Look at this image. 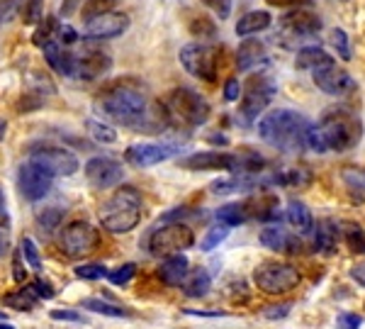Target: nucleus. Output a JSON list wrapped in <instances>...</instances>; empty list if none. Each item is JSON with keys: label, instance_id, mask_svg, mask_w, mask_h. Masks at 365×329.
I'll list each match as a JSON object with an SVG mask.
<instances>
[{"label": "nucleus", "instance_id": "f257e3e1", "mask_svg": "<svg viewBox=\"0 0 365 329\" xmlns=\"http://www.w3.org/2000/svg\"><path fill=\"white\" fill-rule=\"evenodd\" d=\"M363 139V122L349 108H329L319 117V122L309 125L304 134V149L317 154L327 151H349Z\"/></svg>", "mask_w": 365, "mask_h": 329}, {"label": "nucleus", "instance_id": "f03ea898", "mask_svg": "<svg viewBox=\"0 0 365 329\" xmlns=\"http://www.w3.org/2000/svg\"><path fill=\"white\" fill-rule=\"evenodd\" d=\"M96 108L108 117V120H113L115 125H122V127H137V129L149 127V120L156 117V115H151L146 96L134 83H129V81H125V83L120 81V83L105 88L98 96Z\"/></svg>", "mask_w": 365, "mask_h": 329}, {"label": "nucleus", "instance_id": "7ed1b4c3", "mask_svg": "<svg viewBox=\"0 0 365 329\" xmlns=\"http://www.w3.org/2000/svg\"><path fill=\"white\" fill-rule=\"evenodd\" d=\"M309 125L312 122L302 113L280 108L261 117V122H258V137L273 146V149L292 154V151L304 149V134H307Z\"/></svg>", "mask_w": 365, "mask_h": 329}, {"label": "nucleus", "instance_id": "20e7f679", "mask_svg": "<svg viewBox=\"0 0 365 329\" xmlns=\"http://www.w3.org/2000/svg\"><path fill=\"white\" fill-rule=\"evenodd\" d=\"M141 193L132 186H122L100 205V225L113 234H127L141 222Z\"/></svg>", "mask_w": 365, "mask_h": 329}, {"label": "nucleus", "instance_id": "39448f33", "mask_svg": "<svg viewBox=\"0 0 365 329\" xmlns=\"http://www.w3.org/2000/svg\"><path fill=\"white\" fill-rule=\"evenodd\" d=\"M163 110H166L168 120L185 127H200L210 117V103L197 91H192V88H175V91H170Z\"/></svg>", "mask_w": 365, "mask_h": 329}, {"label": "nucleus", "instance_id": "423d86ee", "mask_svg": "<svg viewBox=\"0 0 365 329\" xmlns=\"http://www.w3.org/2000/svg\"><path fill=\"white\" fill-rule=\"evenodd\" d=\"M275 91H278V86L270 76H251L246 88H241V103L237 115L241 125L251 127L258 120V115H263V110L270 105Z\"/></svg>", "mask_w": 365, "mask_h": 329}, {"label": "nucleus", "instance_id": "0eeeda50", "mask_svg": "<svg viewBox=\"0 0 365 329\" xmlns=\"http://www.w3.org/2000/svg\"><path fill=\"white\" fill-rule=\"evenodd\" d=\"M299 280L302 275H299L297 266L282 261H266L253 271V283L266 295H287L299 285Z\"/></svg>", "mask_w": 365, "mask_h": 329}, {"label": "nucleus", "instance_id": "6e6552de", "mask_svg": "<svg viewBox=\"0 0 365 329\" xmlns=\"http://www.w3.org/2000/svg\"><path fill=\"white\" fill-rule=\"evenodd\" d=\"M195 244V232L182 222H163L151 232L149 242V254L151 256H170V254H180V251L190 249Z\"/></svg>", "mask_w": 365, "mask_h": 329}, {"label": "nucleus", "instance_id": "1a4fd4ad", "mask_svg": "<svg viewBox=\"0 0 365 329\" xmlns=\"http://www.w3.org/2000/svg\"><path fill=\"white\" fill-rule=\"evenodd\" d=\"M322 29V17L312 10L304 8H295L292 13L282 15L278 20V39L285 46H292L297 42H304V39L319 34Z\"/></svg>", "mask_w": 365, "mask_h": 329}, {"label": "nucleus", "instance_id": "9d476101", "mask_svg": "<svg viewBox=\"0 0 365 329\" xmlns=\"http://www.w3.org/2000/svg\"><path fill=\"white\" fill-rule=\"evenodd\" d=\"M61 251L71 258H83L88 254L98 249L100 244V232L91 222L86 220H76V222H68L66 227L61 229Z\"/></svg>", "mask_w": 365, "mask_h": 329}, {"label": "nucleus", "instance_id": "9b49d317", "mask_svg": "<svg viewBox=\"0 0 365 329\" xmlns=\"http://www.w3.org/2000/svg\"><path fill=\"white\" fill-rule=\"evenodd\" d=\"M312 81H314V86L319 88L322 93L334 96V98H344V96L356 93V81H353V76L346 71V69H341L339 64L334 61V56L312 69Z\"/></svg>", "mask_w": 365, "mask_h": 329}, {"label": "nucleus", "instance_id": "f8f14e48", "mask_svg": "<svg viewBox=\"0 0 365 329\" xmlns=\"http://www.w3.org/2000/svg\"><path fill=\"white\" fill-rule=\"evenodd\" d=\"M180 64L190 76L202 81L217 79V66H220V51L215 46L190 42L180 49Z\"/></svg>", "mask_w": 365, "mask_h": 329}, {"label": "nucleus", "instance_id": "ddd939ff", "mask_svg": "<svg viewBox=\"0 0 365 329\" xmlns=\"http://www.w3.org/2000/svg\"><path fill=\"white\" fill-rule=\"evenodd\" d=\"M51 186H54V176L46 171L44 166H39L37 161L29 158L27 163L20 166V173H17V188H20L22 198L25 201H42V198L49 196Z\"/></svg>", "mask_w": 365, "mask_h": 329}, {"label": "nucleus", "instance_id": "4468645a", "mask_svg": "<svg viewBox=\"0 0 365 329\" xmlns=\"http://www.w3.org/2000/svg\"><path fill=\"white\" fill-rule=\"evenodd\" d=\"M32 161H37L39 166H44L51 176H73L78 171V158H76L73 151L63 149V146H54V144H44L32 149L29 154Z\"/></svg>", "mask_w": 365, "mask_h": 329}, {"label": "nucleus", "instance_id": "2eb2a0df", "mask_svg": "<svg viewBox=\"0 0 365 329\" xmlns=\"http://www.w3.org/2000/svg\"><path fill=\"white\" fill-rule=\"evenodd\" d=\"M182 168L190 171H239V154H225V151H197L180 161Z\"/></svg>", "mask_w": 365, "mask_h": 329}, {"label": "nucleus", "instance_id": "dca6fc26", "mask_svg": "<svg viewBox=\"0 0 365 329\" xmlns=\"http://www.w3.org/2000/svg\"><path fill=\"white\" fill-rule=\"evenodd\" d=\"M122 176H125V168H122L120 161L110 156H93L91 161L86 163V178L93 188H113L117 183H122Z\"/></svg>", "mask_w": 365, "mask_h": 329}, {"label": "nucleus", "instance_id": "f3484780", "mask_svg": "<svg viewBox=\"0 0 365 329\" xmlns=\"http://www.w3.org/2000/svg\"><path fill=\"white\" fill-rule=\"evenodd\" d=\"M127 29H129V17L125 13H113V10L86 20L88 39H115V37H122Z\"/></svg>", "mask_w": 365, "mask_h": 329}, {"label": "nucleus", "instance_id": "a211bd4d", "mask_svg": "<svg viewBox=\"0 0 365 329\" xmlns=\"http://www.w3.org/2000/svg\"><path fill=\"white\" fill-rule=\"evenodd\" d=\"M175 151H178V146L173 144H132L125 151V161L134 168H149L166 161Z\"/></svg>", "mask_w": 365, "mask_h": 329}, {"label": "nucleus", "instance_id": "6ab92c4d", "mask_svg": "<svg viewBox=\"0 0 365 329\" xmlns=\"http://www.w3.org/2000/svg\"><path fill=\"white\" fill-rule=\"evenodd\" d=\"M113 69V59L105 51L98 49H86L83 54H73V76L71 79H83V81H93L100 79Z\"/></svg>", "mask_w": 365, "mask_h": 329}, {"label": "nucleus", "instance_id": "aec40b11", "mask_svg": "<svg viewBox=\"0 0 365 329\" xmlns=\"http://www.w3.org/2000/svg\"><path fill=\"white\" fill-rule=\"evenodd\" d=\"M261 244L270 251H278V254H302L304 244L297 234L285 232L282 227H266L261 232Z\"/></svg>", "mask_w": 365, "mask_h": 329}, {"label": "nucleus", "instance_id": "412c9836", "mask_svg": "<svg viewBox=\"0 0 365 329\" xmlns=\"http://www.w3.org/2000/svg\"><path fill=\"white\" fill-rule=\"evenodd\" d=\"M187 271H190V261H187V256L180 251V254L166 256V261L158 266V278L170 288H178L182 280H185Z\"/></svg>", "mask_w": 365, "mask_h": 329}, {"label": "nucleus", "instance_id": "4be33fe9", "mask_svg": "<svg viewBox=\"0 0 365 329\" xmlns=\"http://www.w3.org/2000/svg\"><path fill=\"white\" fill-rule=\"evenodd\" d=\"M263 61H266V46H263V42L246 37L237 49V69L239 71H251V69H256Z\"/></svg>", "mask_w": 365, "mask_h": 329}, {"label": "nucleus", "instance_id": "5701e85b", "mask_svg": "<svg viewBox=\"0 0 365 329\" xmlns=\"http://www.w3.org/2000/svg\"><path fill=\"white\" fill-rule=\"evenodd\" d=\"M314 232V251L319 254H334L336 251V244H339V227L334 220H319L317 227H312Z\"/></svg>", "mask_w": 365, "mask_h": 329}, {"label": "nucleus", "instance_id": "b1692460", "mask_svg": "<svg viewBox=\"0 0 365 329\" xmlns=\"http://www.w3.org/2000/svg\"><path fill=\"white\" fill-rule=\"evenodd\" d=\"M42 51H44L46 64H49V66L54 69L58 76H66V79L73 76V54L63 51L61 46H58V42L49 39V42L42 46Z\"/></svg>", "mask_w": 365, "mask_h": 329}, {"label": "nucleus", "instance_id": "393cba45", "mask_svg": "<svg viewBox=\"0 0 365 329\" xmlns=\"http://www.w3.org/2000/svg\"><path fill=\"white\" fill-rule=\"evenodd\" d=\"M285 220L290 222V227H295V232L299 234H309L312 227H314V217H312L309 208L302 201H295V198L287 203Z\"/></svg>", "mask_w": 365, "mask_h": 329}, {"label": "nucleus", "instance_id": "a878e982", "mask_svg": "<svg viewBox=\"0 0 365 329\" xmlns=\"http://www.w3.org/2000/svg\"><path fill=\"white\" fill-rule=\"evenodd\" d=\"M273 25V17L266 10H251L244 17H239L237 22V34L239 37H251V34H258L263 29H268Z\"/></svg>", "mask_w": 365, "mask_h": 329}, {"label": "nucleus", "instance_id": "bb28decb", "mask_svg": "<svg viewBox=\"0 0 365 329\" xmlns=\"http://www.w3.org/2000/svg\"><path fill=\"white\" fill-rule=\"evenodd\" d=\"M246 210H249V217H256L261 222H270L278 220L280 210H278V198L275 196H258L253 201L246 203Z\"/></svg>", "mask_w": 365, "mask_h": 329}, {"label": "nucleus", "instance_id": "cd10ccee", "mask_svg": "<svg viewBox=\"0 0 365 329\" xmlns=\"http://www.w3.org/2000/svg\"><path fill=\"white\" fill-rule=\"evenodd\" d=\"M182 293H185L187 298H205L210 293V273L205 271V268H197V271H187L185 280H182Z\"/></svg>", "mask_w": 365, "mask_h": 329}, {"label": "nucleus", "instance_id": "c85d7f7f", "mask_svg": "<svg viewBox=\"0 0 365 329\" xmlns=\"http://www.w3.org/2000/svg\"><path fill=\"white\" fill-rule=\"evenodd\" d=\"M249 220V210H246V203H229V205H222L217 210V222L220 225H227V227H239Z\"/></svg>", "mask_w": 365, "mask_h": 329}, {"label": "nucleus", "instance_id": "c756f323", "mask_svg": "<svg viewBox=\"0 0 365 329\" xmlns=\"http://www.w3.org/2000/svg\"><path fill=\"white\" fill-rule=\"evenodd\" d=\"M327 59H331V56H329L322 46H304V49L297 51L295 66L299 69V71H312V69L319 66V64H324Z\"/></svg>", "mask_w": 365, "mask_h": 329}, {"label": "nucleus", "instance_id": "7c9ffc66", "mask_svg": "<svg viewBox=\"0 0 365 329\" xmlns=\"http://www.w3.org/2000/svg\"><path fill=\"white\" fill-rule=\"evenodd\" d=\"M83 308L91 310V313L105 315V317H129V315H132L127 308H122V305H115V303H110V300H103V298H86Z\"/></svg>", "mask_w": 365, "mask_h": 329}, {"label": "nucleus", "instance_id": "2f4dec72", "mask_svg": "<svg viewBox=\"0 0 365 329\" xmlns=\"http://www.w3.org/2000/svg\"><path fill=\"white\" fill-rule=\"evenodd\" d=\"M3 303L8 305V308H15V310H32L34 305L39 303V298L34 295V290L29 285L20 288V290L15 293H8V295L3 298Z\"/></svg>", "mask_w": 365, "mask_h": 329}, {"label": "nucleus", "instance_id": "473e14b6", "mask_svg": "<svg viewBox=\"0 0 365 329\" xmlns=\"http://www.w3.org/2000/svg\"><path fill=\"white\" fill-rule=\"evenodd\" d=\"M344 239L346 244H349V249L353 254H365V232L361 225H356V222H346L344 225Z\"/></svg>", "mask_w": 365, "mask_h": 329}, {"label": "nucleus", "instance_id": "72a5a7b5", "mask_svg": "<svg viewBox=\"0 0 365 329\" xmlns=\"http://www.w3.org/2000/svg\"><path fill=\"white\" fill-rule=\"evenodd\" d=\"M86 129L88 134H91L93 139H96L98 144H115L117 142V132L110 125H105V122L100 120H88L86 122Z\"/></svg>", "mask_w": 365, "mask_h": 329}, {"label": "nucleus", "instance_id": "f704fd0d", "mask_svg": "<svg viewBox=\"0 0 365 329\" xmlns=\"http://www.w3.org/2000/svg\"><path fill=\"white\" fill-rule=\"evenodd\" d=\"M329 42L336 49V56H341L344 61H351V44H349V34L341 27H334L331 34H329Z\"/></svg>", "mask_w": 365, "mask_h": 329}, {"label": "nucleus", "instance_id": "c9c22d12", "mask_svg": "<svg viewBox=\"0 0 365 329\" xmlns=\"http://www.w3.org/2000/svg\"><path fill=\"white\" fill-rule=\"evenodd\" d=\"M229 229L232 227H227V225H217V227H212L207 234H205V239L200 242V249L202 251H212V249H217L225 239L229 237Z\"/></svg>", "mask_w": 365, "mask_h": 329}, {"label": "nucleus", "instance_id": "e433bc0d", "mask_svg": "<svg viewBox=\"0 0 365 329\" xmlns=\"http://www.w3.org/2000/svg\"><path fill=\"white\" fill-rule=\"evenodd\" d=\"M190 34L192 37H200V39H212L217 34V25L210 20V17L200 15L190 22Z\"/></svg>", "mask_w": 365, "mask_h": 329}, {"label": "nucleus", "instance_id": "4c0bfd02", "mask_svg": "<svg viewBox=\"0 0 365 329\" xmlns=\"http://www.w3.org/2000/svg\"><path fill=\"white\" fill-rule=\"evenodd\" d=\"M20 256H25L27 266H32L34 271H39V268H42V258H39V249H37V244H34L29 237H22V242H20Z\"/></svg>", "mask_w": 365, "mask_h": 329}, {"label": "nucleus", "instance_id": "58836bf2", "mask_svg": "<svg viewBox=\"0 0 365 329\" xmlns=\"http://www.w3.org/2000/svg\"><path fill=\"white\" fill-rule=\"evenodd\" d=\"M115 0H86L83 5H81V15H83V20H91V17H98L103 13H108V10H113Z\"/></svg>", "mask_w": 365, "mask_h": 329}, {"label": "nucleus", "instance_id": "ea45409f", "mask_svg": "<svg viewBox=\"0 0 365 329\" xmlns=\"http://www.w3.org/2000/svg\"><path fill=\"white\" fill-rule=\"evenodd\" d=\"M61 220H63V210L61 208H46V210H42V213L37 215L39 227L46 229V232H54V229L61 225Z\"/></svg>", "mask_w": 365, "mask_h": 329}, {"label": "nucleus", "instance_id": "a19ab883", "mask_svg": "<svg viewBox=\"0 0 365 329\" xmlns=\"http://www.w3.org/2000/svg\"><path fill=\"white\" fill-rule=\"evenodd\" d=\"M42 17H44L42 0H25V5H22V22L25 25H37V22H42Z\"/></svg>", "mask_w": 365, "mask_h": 329}, {"label": "nucleus", "instance_id": "79ce46f5", "mask_svg": "<svg viewBox=\"0 0 365 329\" xmlns=\"http://www.w3.org/2000/svg\"><path fill=\"white\" fill-rule=\"evenodd\" d=\"M76 275L83 280H100L108 278V268L103 263H83V266H76Z\"/></svg>", "mask_w": 365, "mask_h": 329}, {"label": "nucleus", "instance_id": "37998d69", "mask_svg": "<svg viewBox=\"0 0 365 329\" xmlns=\"http://www.w3.org/2000/svg\"><path fill=\"white\" fill-rule=\"evenodd\" d=\"M134 273H137V266L134 263H125V266L115 268V271H108V280L113 285H127L134 278Z\"/></svg>", "mask_w": 365, "mask_h": 329}, {"label": "nucleus", "instance_id": "c03bdc74", "mask_svg": "<svg viewBox=\"0 0 365 329\" xmlns=\"http://www.w3.org/2000/svg\"><path fill=\"white\" fill-rule=\"evenodd\" d=\"M344 183L351 188V191H358V193H365V171L363 168H346L341 173Z\"/></svg>", "mask_w": 365, "mask_h": 329}, {"label": "nucleus", "instance_id": "a18cd8bd", "mask_svg": "<svg viewBox=\"0 0 365 329\" xmlns=\"http://www.w3.org/2000/svg\"><path fill=\"white\" fill-rule=\"evenodd\" d=\"M200 3L207 5L220 20H227V17L232 15V0H200Z\"/></svg>", "mask_w": 365, "mask_h": 329}, {"label": "nucleus", "instance_id": "49530a36", "mask_svg": "<svg viewBox=\"0 0 365 329\" xmlns=\"http://www.w3.org/2000/svg\"><path fill=\"white\" fill-rule=\"evenodd\" d=\"M56 42H61V44H73L76 39H78V32H76L73 27L68 25V22H56Z\"/></svg>", "mask_w": 365, "mask_h": 329}, {"label": "nucleus", "instance_id": "de8ad7c7", "mask_svg": "<svg viewBox=\"0 0 365 329\" xmlns=\"http://www.w3.org/2000/svg\"><path fill=\"white\" fill-rule=\"evenodd\" d=\"M54 27H56L54 20H46L44 25H39L37 32H34V44L44 46L46 42H49V39H54Z\"/></svg>", "mask_w": 365, "mask_h": 329}, {"label": "nucleus", "instance_id": "09e8293b", "mask_svg": "<svg viewBox=\"0 0 365 329\" xmlns=\"http://www.w3.org/2000/svg\"><path fill=\"white\" fill-rule=\"evenodd\" d=\"M363 317L356 313H341L336 317V329H361Z\"/></svg>", "mask_w": 365, "mask_h": 329}, {"label": "nucleus", "instance_id": "8fccbe9b", "mask_svg": "<svg viewBox=\"0 0 365 329\" xmlns=\"http://www.w3.org/2000/svg\"><path fill=\"white\" fill-rule=\"evenodd\" d=\"M29 288H32L34 290V295L39 298V300H49V298H54V288H51L49 283H46V280H42V278H34L32 283H29Z\"/></svg>", "mask_w": 365, "mask_h": 329}, {"label": "nucleus", "instance_id": "3c124183", "mask_svg": "<svg viewBox=\"0 0 365 329\" xmlns=\"http://www.w3.org/2000/svg\"><path fill=\"white\" fill-rule=\"evenodd\" d=\"M292 310V303H280L275 305V308H266L263 310V315L268 317V320H282V317H287Z\"/></svg>", "mask_w": 365, "mask_h": 329}, {"label": "nucleus", "instance_id": "603ef678", "mask_svg": "<svg viewBox=\"0 0 365 329\" xmlns=\"http://www.w3.org/2000/svg\"><path fill=\"white\" fill-rule=\"evenodd\" d=\"M225 98L229 103H237L239 98H241V83H239V79H229L227 83H225Z\"/></svg>", "mask_w": 365, "mask_h": 329}, {"label": "nucleus", "instance_id": "864d4df0", "mask_svg": "<svg viewBox=\"0 0 365 329\" xmlns=\"http://www.w3.org/2000/svg\"><path fill=\"white\" fill-rule=\"evenodd\" d=\"M266 3L270 5V8H307V5H312V0H266Z\"/></svg>", "mask_w": 365, "mask_h": 329}, {"label": "nucleus", "instance_id": "5fc2aeb1", "mask_svg": "<svg viewBox=\"0 0 365 329\" xmlns=\"http://www.w3.org/2000/svg\"><path fill=\"white\" fill-rule=\"evenodd\" d=\"M13 278L17 280V283H25V280H27V271H25V266H22L20 254L13 256Z\"/></svg>", "mask_w": 365, "mask_h": 329}, {"label": "nucleus", "instance_id": "6e6d98bb", "mask_svg": "<svg viewBox=\"0 0 365 329\" xmlns=\"http://www.w3.org/2000/svg\"><path fill=\"white\" fill-rule=\"evenodd\" d=\"M51 320H61V322H81V315L76 310H54Z\"/></svg>", "mask_w": 365, "mask_h": 329}, {"label": "nucleus", "instance_id": "4d7b16f0", "mask_svg": "<svg viewBox=\"0 0 365 329\" xmlns=\"http://www.w3.org/2000/svg\"><path fill=\"white\" fill-rule=\"evenodd\" d=\"M20 0H0V20H10Z\"/></svg>", "mask_w": 365, "mask_h": 329}, {"label": "nucleus", "instance_id": "13d9d810", "mask_svg": "<svg viewBox=\"0 0 365 329\" xmlns=\"http://www.w3.org/2000/svg\"><path fill=\"white\" fill-rule=\"evenodd\" d=\"M83 3H86V0H63V3H61V15H63V17L73 15L76 10H78Z\"/></svg>", "mask_w": 365, "mask_h": 329}, {"label": "nucleus", "instance_id": "bf43d9fd", "mask_svg": "<svg viewBox=\"0 0 365 329\" xmlns=\"http://www.w3.org/2000/svg\"><path fill=\"white\" fill-rule=\"evenodd\" d=\"M351 278L356 280L358 285L365 288V263H356V266L351 268Z\"/></svg>", "mask_w": 365, "mask_h": 329}, {"label": "nucleus", "instance_id": "052dcab7", "mask_svg": "<svg viewBox=\"0 0 365 329\" xmlns=\"http://www.w3.org/2000/svg\"><path fill=\"white\" fill-rule=\"evenodd\" d=\"M187 315H192V317H222L225 313H202V310H185Z\"/></svg>", "mask_w": 365, "mask_h": 329}, {"label": "nucleus", "instance_id": "680f3d73", "mask_svg": "<svg viewBox=\"0 0 365 329\" xmlns=\"http://www.w3.org/2000/svg\"><path fill=\"white\" fill-rule=\"evenodd\" d=\"M5 251H8V234L0 229V256H3Z\"/></svg>", "mask_w": 365, "mask_h": 329}, {"label": "nucleus", "instance_id": "e2e57ef3", "mask_svg": "<svg viewBox=\"0 0 365 329\" xmlns=\"http://www.w3.org/2000/svg\"><path fill=\"white\" fill-rule=\"evenodd\" d=\"M5 129H8V125H5V120H0V139L5 137Z\"/></svg>", "mask_w": 365, "mask_h": 329}, {"label": "nucleus", "instance_id": "0e129e2a", "mask_svg": "<svg viewBox=\"0 0 365 329\" xmlns=\"http://www.w3.org/2000/svg\"><path fill=\"white\" fill-rule=\"evenodd\" d=\"M0 329H15V327H13V325H5V322L0 320Z\"/></svg>", "mask_w": 365, "mask_h": 329}, {"label": "nucleus", "instance_id": "69168bd1", "mask_svg": "<svg viewBox=\"0 0 365 329\" xmlns=\"http://www.w3.org/2000/svg\"><path fill=\"white\" fill-rule=\"evenodd\" d=\"M0 320H5V315H3V313H0Z\"/></svg>", "mask_w": 365, "mask_h": 329}]
</instances>
